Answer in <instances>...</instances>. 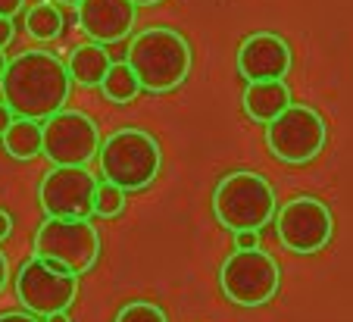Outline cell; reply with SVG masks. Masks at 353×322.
Returning a JSON list of instances; mask_svg holds the SVG:
<instances>
[{
    "label": "cell",
    "instance_id": "cell-18",
    "mask_svg": "<svg viewBox=\"0 0 353 322\" xmlns=\"http://www.w3.org/2000/svg\"><path fill=\"white\" fill-rule=\"evenodd\" d=\"M26 32L32 34L34 41H54L57 34L63 32V13L57 3L50 0H41L26 13Z\"/></svg>",
    "mask_w": 353,
    "mask_h": 322
},
{
    "label": "cell",
    "instance_id": "cell-20",
    "mask_svg": "<svg viewBox=\"0 0 353 322\" xmlns=\"http://www.w3.org/2000/svg\"><path fill=\"white\" fill-rule=\"evenodd\" d=\"M116 322H169L157 303L150 301H132L116 313Z\"/></svg>",
    "mask_w": 353,
    "mask_h": 322
},
{
    "label": "cell",
    "instance_id": "cell-1",
    "mask_svg": "<svg viewBox=\"0 0 353 322\" xmlns=\"http://www.w3.org/2000/svg\"><path fill=\"white\" fill-rule=\"evenodd\" d=\"M69 85H72L69 66H63L54 54L26 50L10 60L7 72L0 79V94L19 119L47 122L50 116L66 110Z\"/></svg>",
    "mask_w": 353,
    "mask_h": 322
},
{
    "label": "cell",
    "instance_id": "cell-5",
    "mask_svg": "<svg viewBox=\"0 0 353 322\" xmlns=\"http://www.w3.org/2000/svg\"><path fill=\"white\" fill-rule=\"evenodd\" d=\"M328 125L313 107L307 103H291L279 119L266 125V144L275 160L288 166H303L316 160L325 150Z\"/></svg>",
    "mask_w": 353,
    "mask_h": 322
},
{
    "label": "cell",
    "instance_id": "cell-16",
    "mask_svg": "<svg viewBox=\"0 0 353 322\" xmlns=\"http://www.w3.org/2000/svg\"><path fill=\"white\" fill-rule=\"evenodd\" d=\"M3 150L13 160H34L38 154H44V125L38 119H19L7 128V134L0 138Z\"/></svg>",
    "mask_w": 353,
    "mask_h": 322
},
{
    "label": "cell",
    "instance_id": "cell-30",
    "mask_svg": "<svg viewBox=\"0 0 353 322\" xmlns=\"http://www.w3.org/2000/svg\"><path fill=\"white\" fill-rule=\"evenodd\" d=\"M7 66H10V60L3 57V50H0V79H3V72H7Z\"/></svg>",
    "mask_w": 353,
    "mask_h": 322
},
{
    "label": "cell",
    "instance_id": "cell-8",
    "mask_svg": "<svg viewBox=\"0 0 353 322\" xmlns=\"http://www.w3.org/2000/svg\"><path fill=\"white\" fill-rule=\"evenodd\" d=\"M79 294V275L57 269L54 263L32 256L16 272V297L34 316H50L69 310Z\"/></svg>",
    "mask_w": 353,
    "mask_h": 322
},
{
    "label": "cell",
    "instance_id": "cell-13",
    "mask_svg": "<svg viewBox=\"0 0 353 322\" xmlns=\"http://www.w3.org/2000/svg\"><path fill=\"white\" fill-rule=\"evenodd\" d=\"M79 26L94 44H116L134 26V3L132 0H81Z\"/></svg>",
    "mask_w": 353,
    "mask_h": 322
},
{
    "label": "cell",
    "instance_id": "cell-10",
    "mask_svg": "<svg viewBox=\"0 0 353 322\" xmlns=\"http://www.w3.org/2000/svg\"><path fill=\"white\" fill-rule=\"evenodd\" d=\"M100 144L97 122L81 110H60L44 122V157L50 166H88Z\"/></svg>",
    "mask_w": 353,
    "mask_h": 322
},
{
    "label": "cell",
    "instance_id": "cell-12",
    "mask_svg": "<svg viewBox=\"0 0 353 322\" xmlns=\"http://www.w3.org/2000/svg\"><path fill=\"white\" fill-rule=\"evenodd\" d=\"M291 48L275 32H254L238 48V72L250 81H279L291 72Z\"/></svg>",
    "mask_w": 353,
    "mask_h": 322
},
{
    "label": "cell",
    "instance_id": "cell-31",
    "mask_svg": "<svg viewBox=\"0 0 353 322\" xmlns=\"http://www.w3.org/2000/svg\"><path fill=\"white\" fill-rule=\"evenodd\" d=\"M60 3H66V7H79L81 0H60Z\"/></svg>",
    "mask_w": 353,
    "mask_h": 322
},
{
    "label": "cell",
    "instance_id": "cell-2",
    "mask_svg": "<svg viewBox=\"0 0 353 322\" xmlns=\"http://www.w3.org/2000/svg\"><path fill=\"white\" fill-rule=\"evenodd\" d=\"M125 63L134 69L141 88L150 94L175 91L191 72V44L169 26H150L128 44Z\"/></svg>",
    "mask_w": 353,
    "mask_h": 322
},
{
    "label": "cell",
    "instance_id": "cell-19",
    "mask_svg": "<svg viewBox=\"0 0 353 322\" xmlns=\"http://www.w3.org/2000/svg\"><path fill=\"white\" fill-rule=\"evenodd\" d=\"M122 210H125V191L119 188V185H113V181H100L97 185V197H94V216H100V219H113V216H119Z\"/></svg>",
    "mask_w": 353,
    "mask_h": 322
},
{
    "label": "cell",
    "instance_id": "cell-21",
    "mask_svg": "<svg viewBox=\"0 0 353 322\" xmlns=\"http://www.w3.org/2000/svg\"><path fill=\"white\" fill-rule=\"evenodd\" d=\"M260 248V232H234V250H256Z\"/></svg>",
    "mask_w": 353,
    "mask_h": 322
},
{
    "label": "cell",
    "instance_id": "cell-4",
    "mask_svg": "<svg viewBox=\"0 0 353 322\" xmlns=\"http://www.w3.org/2000/svg\"><path fill=\"white\" fill-rule=\"evenodd\" d=\"M213 213L232 232H260L275 219V188L260 172H228L213 191Z\"/></svg>",
    "mask_w": 353,
    "mask_h": 322
},
{
    "label": "cell",
    "instance_id": "cell-23",
    "mask_svg": "<svg viewBox=\"0 0 353 322\" xmlns=\"http://www.w3.org/2000/svg\"><path fill=\"white\" fill-rule=\"evenodd\" d=\"M22 10H26V0H0V16H7V19H13Z\"/></svg>",
    "mask_w": 353,
    "mask_h": 322
},
{
    "label": "cell",
    "instance_id": "cell-6",
    "mask_svg": "<svg viewBox=\"0 0 353 322\" xmlns=\"http://www.w3.org/2000/svg\"><path fill=\"white\" fill-rule=\"evenodd\" d=\"M34 256L85 275L100 256V232L91 219H44L34 232Z\"/></svg>",
    "mask_w": 353,
    "mask_h": 322
},
{
    "label": "cell",
    "instance_id": "cell-15",
    "mask_svg": "<svg viewBox=\"0 0 353 322\" xmlns=\"http://www.w3.org/2000/svg\"><path fill=\"white\" fill-rule=\"evenodd\" d=\"M110 66H113V60H110L107 44H81L69 57V75H72V81H79L85 88H100Z\"/></svg>",
    "mask_w": 353,
    "mask_h": 322
},
{
    "label": "cell",
    "instance_id": "cell-27",
    "mask_svg": "<svg viewBox=\"0 0 353 322\" xmlns=\"http://www.w3.org/2000/svg\"><path fill=\"white\" fill-rule=\"evenodd\" d=\"M7 282H10V263L3 256V250H0V291L7 288Z\"/></svg>",
    "mask_w": 353,
    "mask_h": 322
},
{
    "label": "cell",
    "instance_id": "cell-24",
    "mask_svg": "<svg viewBox=\"0 0 353 322\" xmlns=\"http://www.w3.org/2000/svg\"><path fill=\"white\" fill-rule=\"evenodd\" d=\"M13 122H16V113H13V110H10L3 101H0V138L7 134V128L13 125Z\"/></svg>",
    "mask_w": 353,
    "mask_h": 322
},
{
    "label": "cell",
    "instance_id": "cell-9",
    "mask_svg": "<svg viewBox=\"0 0 353 322\" xmlns=\"http://www.w3.org/2000/svg\"><path fill=\"white\" fill-rule=\"evenodd\" d=\"M97 185L85 166H54L38 185L41 210L47 219H91Z\"/></svg>",
    "mask_w": 353,
    "mask_h": 322
},
{
    "label": "cell",
    "instance_id": "cell-3",
    "mask_svg": "<svg viewBox=\"0 0 353 322\" xmlns=\"http://www.w3.org/2000/svg\"><path fill=\"white\" fill-rule=\"evenodd\" d=\"M100 175L119 185L125 194L144 191L160 172V144L144 128H119L100 144Z\"/></svg>",
    "mask_w": 353,
    "mask_h": 322
},
{
    "label": "cell",
    "instance_id": "cell-26",
    "mask_svg": "<svg viewBox=\"0 0 353 322\" xmlns=\"http://www.w3.org/2000/svg\"><path fill=\"white\" fill-rule=\"evenodd\" d=\"M10 235H13V216L7 210H0V241H7Z\"/></svg>",
    "mask_w": 353,
    "mask_h": 322
},
{
    "label": "cell",
    "instance_id": "cell-28",
    "mask_svg": "<svg viewBox=\"0 0 353 322\" xmlns=\"http://www.w3.org/2000/svg\"><path fill=\"white\" fill-rule=\"evenodd\" d=\"M44 322H72V319H69V310H60V313L44 316Z\"/></svg>",
    "mask_w": 353,
    "mask_h": 322
},
{
    "label": "cell",
    "instance_id": "cell-14",
    "mask_svg": "<svg viewBox=\"0 0 353 322\" xmlns=\"http://www.w3.org/2000/svg\"><path fill=\"white\" fill-rule=\"evenodd\" d=\"M241 103H244V113L254 122L269 125V122L279 119L294 101H291V91H288L285 79H279V81H250L244 97H241Z\"/></svg>",
    "mask_w": 353,
    "mask_h": 322
},
{
    "label": "cell",
    "instance_id": "cell-7",
    "mask_svg": "<svg viewBox=\"0 0 353 322\" xmlns=\"http://www.w3.org/2000/svg\"><path fill=\"white\" fill-rule=\"evenodd\" d=\"M281 272L266 250H234L219 269V288L238 307H263L279 294Z\"/></svg>",
    "mask_w": 353,
    "mask_h": 322
},
{
    "label": "cell",
    "instance_id": "cell-11",
    "mask_svg": "<svg viewBox=\"0 0 353 322\" xmlns=\"http://www.w3.org/2000/svg\"><path fill=\"white\" fill-rule=\"evenodd\" d=\"M332 210L316 197H294V201L281 203L275 213V232L279 241L285 244L291 254H319L328 241H332Z\"/></svg>",
    "mask_w": 353,
    "mask_h": 322
},
{
    "label": "cell",
    "instance_id": "cell-25",
    "mask_svg": "<svg viewBox=\"0 0 353 322\" xmlns=\"http://www.w3.org/2000/svg\"><path fill=\"white\" fill-rule=\"evenodd\" d=\"M10 41H13V19H7V16H0V50L7 48Z\"/></svg>",
    "mask_w": 353,
    "mask_h": 322
},
{
    "label": "cell",
    "instance_id": "cell-29",
    "mask_svg": "<svg viewBox=\"0 0 353 322\" xmlns=\"http://www.w3.org/2000/svg\"><path fill=\"white\" fill-rule=\"evenodd\" d=\"M134 7H157V3H163V0H132Z\"/></svg>",
    "mask_w": 353,
    "mask_h": 322
},
{
    "label": "cell",
    "instance_id": "cell-17",
    "mask_svg": "<svg viewBox=\"0 0 353 322\" xmlns=\"http://www.w3.org/2000/svg\"><path fill=\"white\" fill-rule=\"evenodd\" d=\"M100 91H103L107 101H113V103H132L144 88H141L138 75H134V69L128 66V63H113L107 79L100 81Z\"/></svg>",
    "mask_w": 353,
    "mask_h": 322
},
{
    "label": "cell",
    "instance_id": "cell-22",
    "mask_svg": "<svg viewBox=\"0 0 353 322\" xmlns=\"http://www.w3.org/2000/svg\"><path fill=\"white\" fill-rule=\"evenodd\" d=\"M0 322H41L34 313L28 310H10V313H0Z\"/></svg>",
    "mask_w": 353,
    "mask_h": 322
}]
</instances>
